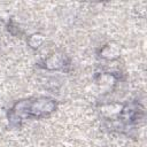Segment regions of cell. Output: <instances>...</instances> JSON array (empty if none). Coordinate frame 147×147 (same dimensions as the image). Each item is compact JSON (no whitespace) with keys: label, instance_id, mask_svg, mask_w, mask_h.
Wrapping results in <instances>:
<instances>
[{"label":"cell","instance_id":"6da1fadb","mask_svg":"<svg viewBox=\"0 0 147 147\" xmlns=\"http://www.w3.org/2000/svg\"><path fill=\"white\" fill-rule=\"evenodd\" d=\"M65 56L63 54H52L47 59H45L44 64L48 70H57L65 65Z\"/></svg>","mask_w":147,"mask_h":147},{"label":"cell","instance_id":"3957f363","mask_svg":"<svg viewBox=\"0 0 147 147\" xmlns=\"http://www.w3.org/2000/svg\"><path fill=\"white\" fill-rule=\"evenodd\" d=\"M33 40H34V42H32L30 46L33 47V48H37V47H39V45L42 44V41H44V37H42L41 34H37V33H34V34L30 36V38H29V41H33Z\"/></svg>","mask_w":147,"mask_h":147},{"label":"cell","instance_id":"7a4b0ae2","mask_svg":"<svg viewBox=\"0 0 147 147\" xmlns=\"http://www.w3.org/2000/svg\"><path fill=\"white\" fill-rule=\"evenodd\" d=\"M121 49L119 46H117L116 44L111 42V44H107L105 45L101 51H100V56L106 59V60H115L119 56Z\"/></svg>","mask_w":147,"mask_h":147}]
</instances>
